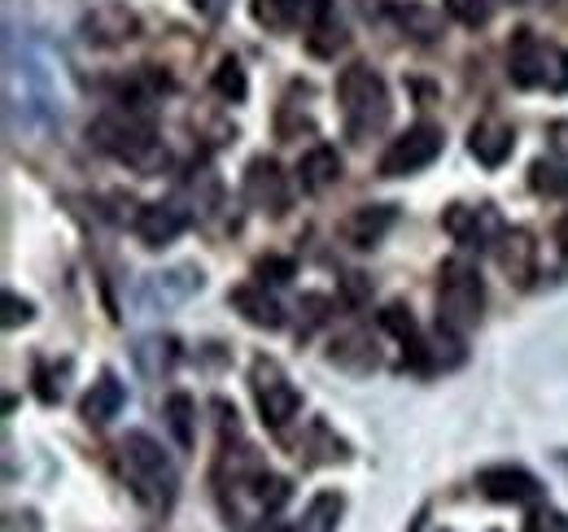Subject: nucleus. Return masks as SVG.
Returning a JSON list of instances; mask_svg holds the SVG:
<instances>
[{
	"label": "nucleus",
	"mask_w": 568,
	"mask_h": 532,
	"mask_svg": "<svg viewBox=\"0 0 568 532\" xmlns=\"http://www.w3.org/2000/svg\"><path fill=\"white\" fill-rule=\"evenodd\" d=\"M486 310V288L481 275L468 258H450L437 270V328L455 336H468L481 324Z\"/></svg>",
	"instance_id": "obj_5"
},
{
	"label": "nucleus",
	"mask_w": 568,
	"mask_h": 532,
	"mask_svg": "<svg viewBox=\"0 0 568 532\" xmlns=\"http://www.w3.org/2000/svg\"><path fill=\"white\" fill-rule=\"evenodd\" d=\"M306 49H311L315 58H333L337 49H346V31H342V22H333V18L315 22V27L306 31Z\"/></svg>",
	"instance_id": "obj_27"
},
{
	"label": "nucleus",
	"mask_w": 568,
	"mask_h": 532,
	"mask_svg": "<svg viewBox=\"0 0 568 532\" xmlns=\"http://www.w3.org/2000/svg\"><path fill=\"white\" fill-rule=\"evenodd\" d=\"M227 301H232V306L241 310V319L254 324V328H267V332L284 328V310H281V301L267 293V284H241V288H232Z\"/></svg>",
	"instance_id": "obj_17"
},
{
	"label": "nucleus",
	"mask_w": 568,
	"mask_h": 532,
	"mask_svg": "<svg viewBox=\"0 0 568 532\" xmlns=\"http://www.w3.org/2000/svg\"><path fill=\"white\" fill-rule=\"evenodd\" d=\"M227 4H232V0H193V9H197V13L206 18V22H223Z\"/></svg>",
	"instance_id": "obj_34"
},
{
	"label": "nucleus",
	"mask_w": 568,
	"mask_h": 532,
	"mask_svg": "<svg viewBox=\"0 0 568 532\" xmlns=\"http://www.w3.org/2000/svg\"><path fill=\"white\" fill-rule=\"evenodd\" d=\"M556 245H565L568 249V209L560 214V223H556Z\"/></svg>",
	"instance_id": "obj_36"
},
{
	"label": "nucleus",
	"mask_w": 568,
	"mask_h": 532,
	"mask_svg": "<svg viewBox=\"0 0 568 532\" xmlns=\"http://www.w3.org/2000/svg\"><path fill=\"white\" fill-rule=\"evenodd\" d=\"M36 319V306L22 301L18 293H4V328H18V324H31Z\"/></svg>",
	"instance_id": "obj_32"
},
{
	"label": "nucleus",
	"mask_w": 568,
	"mask_h": 532,
	"mask_svg": "<svg viewBox=\"0 0 568 532\" xmlns=\"http://www.w3.org/2000/svg\"><path fill=\"white\" fill-rule=\"evenodd\" d=\"M495 254H498L503 275H507L516 288H529V284H534V270H538V245H534V236H529L525 227L503 232V241L495 245Z\"/></svg>",
	"instance_id": "obj_14"
},
{
	"label": "nucleus",
	"mask_w": 568,
	"mask_h": 532,
	"mask_svg": "<svg viewBox=\"0 0 568 532\" xmlns=\"http://www.w3.org/2000/svg\"><path fill=\"white\" fill-rule=\"evenodd\" d=\"M442 140H446V135H442V127H433V123L407 127V132L385 149V157H381V175H385V180H403V175H416V171L433 166L437 153H442Z\"/></svg>",
	"instance_id": "obj_8"
},
{
	"label": "nucleus",
	"mask_w": 568,
	"mask_h": 532,
	"mask_svg": "<svg viewBox=\"0 0 568 532\" xmlns=\"http://www.w3.org/2000/svg\"><path fill=\"white\" fill-rule=\"evenodd\" d=\"M394 218H398L394 205H363V209H355V214L346 218L342 236H346L351 249H376V245L385 241V232L394 227Z\"/></svg>",
	"instance_id": "obj_18"
},
{
	"label": "nucleus",
	"mask_w": 568,
	"mask_h": 532,
	"mask_svg": "<svg viewBox=\"0 0 568 532\" xmlns=\"http://www.w3.org/2000/svg\"><path fill=\"white\" fill-rule=\"evenodd\" d=\"M442 227L464 245V249H495L498 241H503V218L495 214V205H450L446 214H442Z\"/></svg>",
	"instance_id": "obj_9"
},
{
	"label": "nucleus",
	"mask_w": 568,
	"mask_h": 532,
	"mask_svg": "<svg viewBox=\"0 0 568 532\" xmlns=\"http://www.w3.org/2000/svg\"><path fill=\"white\" fill-rule=\"evenodd\" d=\"M442 4L459 27H486L490 22V0H442Z\"/></svg>",
	"instance_id": "obj_29"
},
{
	"label": "nucleus",
	"mask_w": 568,
	"mask_h": 532,
	"mask_svg": "<svg viewBox=\"0 0 568 532\" xmlns=\"http://www.w3.org/2000/svg\"><path fill=\"white\" fill-rule=\"evenodd\" d=\"M245 201L272 218H281L288 209V180H284L281 162L276 157H254L245 166Z\"/></svg>",
	"instance_id": "obj_12"
},
{
	"label": "nucleus",
	"mask_w": 568,
	"mask_h": 532,
	"mask_svg": "<svg viewBox=\"0 0 568 532\" xmlns=\"http://www.w3.org/2000/svg\"><path fill=\"white\" fill-rule=\"evenodd\" d=\"M394 18H398V27H403L412 40H420V44H433V40L442 35V18H437L428 4H398Z\"/></svg>",
	"instance_id": "obj_25"
},
{
	"label": "nucleus",
	"mask_w": 568,
	"mask_h": 532,
	"mask_svg": "<svg viewBox=\"0 0 568 532\" xmlns=\"http://www.w3.org/2000/svg\"><path fill=\"white\" fill-rule=\"evenodd\" d=\"M337 101H342V119H346V135L355 144H367L372 135H381L389 127V114H394V101H389V88L385 79L372 66H346L337 74Z\"/></svg>",
	"instance_id": "obj_3"
},
{
	"label": "nucleus",
	"mask_w": 568,
	"mask_h": 532,
	"mask_svg": "<svg viewBox=\"0 0 568 532\" xmlns=\"http://www.w3.org/2000/svg\"><path fill=\"white\" fill-rule=\"evenodd\" d=\"M202 288V270L197 266H175L166 275H149L141 284V301L149 310H171L180 301H189Z\"/></svg>",
	"instance_id": "obj_13"
},
{
	"label": "nucleus",
	"mask_w": 568,
	"mask_h": 532,
	"mask_svg": "<svg viewBox=\"0 0 568 532\" xmlns=\"http://www.w3.org/2000/svg\"><path fill=\"white\" fill-rule=\"evenodd\" d=\"M123 401H128V389L119 385V376L114 371H105L88 393L79 401V415L92 423V428H105L110 419H119V410H123Z\"/></svg>",
	"instance_id": "obj_19"
},
{
	"label": "nucleus",
	"mask_w": 568,
	"mask_h": 532,
	"mask_svg": "<svg viewBox=\"0 0 568 532\" xmlns=\"http://www.w3.org/2000/svg\"><path fill=\"white\" fill-rule=\"evenodd\" d=\"M254 18L272 31H284V27L302 22V0H254Z\"/></svg>",
	"instance_id": "obj_26"
},
{
	"label": "nucleus",
	"mask_w": 568,
	"mask_h": 532,
	"mask_svg": "<svg viewBox=\"0 0 568 532\" xmlns=\"http://www.w3.org/2000/svg\"><path fill=\"white\" fill-rule=\"evenodd\" d=\"M507 74H511L516 88L568 92V53L560 44L538 40L529 27H520L507 44Z\"/></svg>",
	"instance_id": "obj_6"
},
{
	"label": "nucleus",
	"mask_w": 568,
	"mask_h": 532,
	"mask_svg": "<svg viewBox=\"0 0 568 532\" xmlns=\"http://www.w3.org/2000/svg\"><path fill=\"white\" fill-rule=\"evenodd\" d=\"M184 227H189L184 209H175L166 201H153V205H144L141 214H136V241H141L144 249H166L171 241H180Z\"/></svg>",
	"instance_id": "obj_15"
},
{
	"label": "nucleus",
	"mask_w": 568,
	"mask_h": 532,
	"mask_svg": "<svg viewBox=\"0 0 568 532\" xmlns=\"http://www.w3.org/2000/svg\"><path fill=\"white\" fill-rule=\"evenodd\" d=\"M468 149H473V157L481 162V166H503L507 157H511V149H516V132H511V123H503V119H481V123H473V132H468Z\"/></svg>",
	"instance_id": "obj_16"
},
{
	"label": "nucleus",
	"mask_w": 568,
	"mask_h": 532,
	"mask_svg": "<svg viewBox=\"0 0 568 532\" xmlns=\"http://www.w3.org/2000/svg\"><path fill=\"white\" fill-rule=\"evenodd\" d=\"M525 532H568V520L560 511H534L525 520Z\"/></svg>",
	"instance_id": "obj_33"
},
{
	"label": "nucleus",
	"mask_w": 568,
	"mask_h": 532,
	"mask_svg": "<svg viewBox=\"0 0 568 532\" xmlns=\"http://www.w3.org/2000/svg\"><path fill=\"white\" fill-rule=\"evenodd\" d=\"M79 31H83V40L97 44V49H119V44H128V40L141 35V18H136L123 0H101L92 13H83Z\"/></svg>",
	"instance_id": "obj_10"
},
{
	"label": "nucleus",
	"mask_w": 568,
	"mask_h": 532,
	"mask_svg": "<svg viewBox=\"0 0 568 532\" xmlns=\"http://www.w3.org/2000/svg\"><path fill=\"white\" fill-rule=\"evenodd\" d=\"M328 358H333L337 367H351V371H372V367H376V345H372L367 332L337 336L333 349H328Z\"/></svg>",
	"instance_id": "obj_23"
},
{
	"label": "nucleus",
	"mask_w": 568,
	"mask_h": 532,
	"mask_svg": "<svg viewBox=\"0 0 568 532\" xmlns=\"http://www.w3.org/2000/svg\"><path fill=\"white\" fill-rule=\"evenodd\" d=\"M342 511H346V498H342V493H333V489H324V493H315V498H311L306 515L293 524V532H337Z\"/></svg>",
	"instance_id": "obj_22"
},
{
	"label": "nucleus",
	"mask_w": 568,
	"mask_h": 532,
	"mask_svg": "<svg viewBox=\"0 0 568 532\" xmlns=\"http://www.w3.org/2000/svg\"><path fill=\"white\" fill-rule=\"evenodd\" d=\"M346 297H351V301H363V297H367V284H363V275H351V279H346Z\"/></svg>",
	"instance_id": "obj_35"
},
{
	"label": "nucleus",
	"mask_w": 568,
	"mask_h": 532,
	"mask_svg": "<svg viewBox=\"0 0 568 532\" xmlns=\"http://www.w3.org/2000/svg\"><path fill=\"white\" fill-rule=\"evenodd\" d=\"M119 454H123V475H128L132 493L144 507L166 511L175 502V489H180V475H175V463L166 459V450L149 432H128Z\"/></svg>",
	"instance_id": "obj_4"
},
{
	"label": "nucleus",
	"mask_w": 568,
	"mask_h": 532,
	"mask_svg": "<svg viewBox=\"0 0 568 532\" xmlns=\"http://www.w3.org/2000/svg\"><path fill=\"white\" fill-rule=\"evenodd\" d=\"M214 92L219 96H227V101H241L245 96V70H241V62H219V70H214Z\"/></svg>",
	"instance_id": "obj_30"
},
{
	"label": "nucleus",
	"mask_w": 568,
	"mask_h": 532,
	"mask_svg": "<svg viewBox=\"0 0 568 532\" xmlns=\"http://www.w3.org/2000/svg\"><path fill=\"white\" fill-rule=\"evenodd\" d=\"M529 184H534V193L560 197V193H568V166H560V162H534Z\"/></svg>",
	"instance_id": "obj_28"
},
{
	"label": "nucleus",
	"mask_w": 568,
	"mask_h": 532,
	"mask_svg": "<svg viewBox=\"0 0 568 532\" xmlns=\"http://www.w3.org/2000/svg\"><path fill=\"white\" fill-rule=\"evenodd\" d=\"M184 193L193 197V205H197V214H202V218H211L214 209H219V197H223V184H219V175H214L211 166L202 162V166H193V171H189Z\"/></svg>",
	"instance_id": "obj_24"
},
{
	"label": "nucleus",
	"mask_w": 568,
	"mask_h": 532,
	"mask_svg": "<svg viewBox=\"0 0 568 532\" xmlns=\"http://www.w3.org/2000/svg\"><path fill=\"white\" fill-rule=\"evenodd\" d=\"M254 275H258V284H288L293 279V263L288 258H258Z\"/></svg>",
	"instance_id": "obj_31"
},
{
	"label": "nucleus",
	"mask_w": 568,
	"mask_h": 532,
	"mask_svg": "<svg viewBox=\"0 0 568 532\" xmlns=\"http://www.w3.org/2000/svg\"><path fill=\"white\" fill-rule=\"evenodd\" d=\"M477 489H481L490 502H503V507H529V502L542 498L538 475H529L525 467H511V463L481 467V471H477Z\"/></svg>",
	"instance_id": "obj_11"
},
{
	"label": "nucleus",
	"mask_w": 568,
	"mask_h": 532,
	"mask_svg": "<svg viewBox=\"0 0 568 532\" xmlns=\"http://www.w3.org/2000/svg\"><path fill=\"white\" fill-rule=\"evenodd\" d=\"M162 419H166V428H171L180 450L197 446V406H193L189 393H171V398L162 401Z\"/></svg>",
	"instance_id": "obj_21"
},
{
	"label": "nucleus",
	"mask_w": 568,
	"mask_h": 532,
	"mask_svg": "<svg viewBox=\"0 0 568 532\" xmlns=\"http://www.w3.org/2000/svg\"><path fill=\"white\" fill-rule=\"evenodd\" d=\"M250 389H254L258 415H263V423H267L272 432H284V428L297 419L302 393L293 389V380L281 371V362H272V358H254V367H250Z\"/></svg>",
	"instance_id": "obj_7"
},
{
	"label": "nucleus",
	"mask_w": 568,
	"mask_h": 532,
	"mask_svg": "<svg viewBox=\"0 0 568 532\" xmlns=\"http://www.w3.org/2000/svg\"><path fill=\"white\" fill-rule=\"evenodd\" d=\"M88 140H92L101 153H110L114 162H123V166H132V171H141V175H153V171L166 166V149H162V140H158V127H153L144 114H136L132 105L92 119Z\"/></svg>",
	"instance_id": "obj_2"
},
{
	"label": "nucleus",
	"mask_w": 568,
	"mask_h": 532,
	"mask_svg": "<svg viewBox=\"0 0 568 532\" xmlns=\"http://www.w3.org/2000/svg\"><path fill=\"white\" fill-rule=\"evenodd\" d=\"M4 83H9V114L22 110L27 123H58L67 105V74L62 58H53L40 40L9 35L4 44Z\"/></svg>",
	"instance_id": "obj_1"
},
{
	"label": "nucleus",
	"mask_w": 568,
	"mask_h": 532,
	"mask_svg": "<svg viewBox=\"0 0 568 532\" xmlns=\"http://www.w3.org/2000/svg\"><path fill=\"white\" fill-rule=\"evenodd\" d=\"M297 180H302L306 193H328V188L342 180V153H337L333 144L306 149L302 162H297Z\"/></svg>",
	"instance_id": "obj_20"
}]
</instances>
